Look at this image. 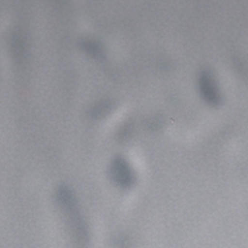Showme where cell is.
I'll return each mask as SVG.
<instances>
[{"label": "cell", "mask_w": 248, "mask_h": 248, "mask_svg": "<svg viewBox=\"0 0 248 248\" xmlns=\"http://www.w3.org/2000/svg\"><path fill=\"white\" fill-rule=\"evenodd\" d=\"M82 47L93 59H102L103 57V48L101 44L96 43L94 40H86L82 43Z\"/></svg>", "instance_id": "obj_3"}, {"label": "cell", "mask_w": 248, "mask_h": 248, "mask_svg": "<svg viewBox=\"0 0 248 248\" xmlns=\"http://www.w3.org/2000/svg\"><path fill=\"white\" fill-rule=\"evenodd\" d=\"M109 174L113 183L122 189L132 187L133 184L136 183V175H134L132 167L123 158H116L110 163Z\"/></svg>", "instance_id": "obj_1"}, {"label": "cell", "mask_w": 248, "mask_h": 248, "mask_svg": "<svg viewBox=\"0 0 248 248\" xmlns=\"http://www.w3.org/2000/svg\"><path fill=\"white\" fill-rule=\"evenodd\" d=\"M110 109H112V106H110L109 102L103 101L92 108V112H91L92 114H91V116H92L93 118H103V117L109 114Z\"/></svg>", "instance_id": "obj_4"}, {"label": "cell", "mask_w": 248, "mask_h": 248, "mask_svg": "<svg viewBox=\"0 0 248 248\" xmlns=\"http://www.w3.org/2000/svg\"><path fill=\"white\" fill-rule=\"evenodd\" d=\"M199 91H200L201 97L203 101H206L209 105L216 106L220 102V93L217 90L216 82L214 77L207 72H201L199 76Z\"/></svg>", "instance_id": "obj_2"}]
</instances>
